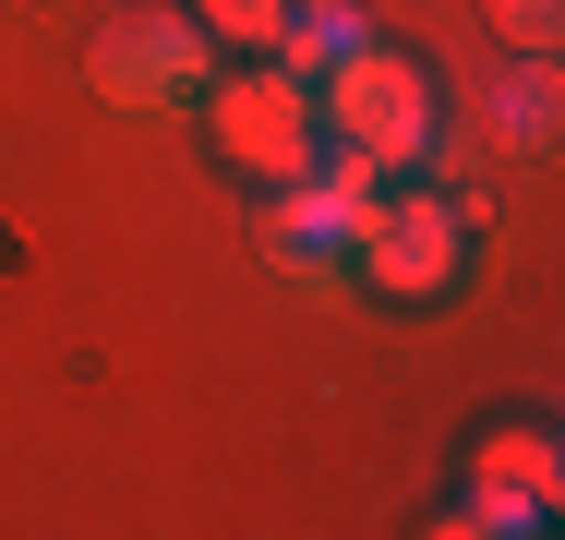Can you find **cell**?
Here are the masks:
<instances>
[{
  "label": "cell",
  "mask_w": 565,
  "mask_h": 540,
  "mask_svg": "<svg viewBox=\"0 0 565 540\" xmlns=\"http://www.w3.org/2000/svg\"><path fill=\"white\" fill-rule=\"evenodd\" d=\"M313 120H326V144H361L373 169H422L434 156V73L409 48L361 36L349 61L313 73Z\"/></svg>",
  "instance_id": "cell-1"
},
{
  "label": "cell",
  "mask_w": 565,
  "mask_h": 540,
  "mask_svg": "<svg viewBox=\"0 0 565 540\" xmlns=\"http://www.w3.org/2000/svg\"><path fill=\"white\" fill-rule=\"evenodd\" d=\"M554 120H565V97H554V61L530 48V73H518V85L493 97V132H505V144H554Z\"/></svg>",
  "instance_id": "cell-6"
},
{
  "label": "cell",
  "mask_w": 565,
  "mask_h": 540,
  "mask_svg": "<svg viewBox=\"0 0 565 540\" xmlns=\"http://www.w3.org/2000/svg\"><path fill=\"white\" fill-rule=\"evenodd\" d=\"M205 73H217V36H205L193 12H132V24H109V36L85 48V85L109 108H193Z\"/></svg>",
  "instance_id": "cell-4"
},
{
  "label": "cell",
  "mask_w": 565,
  "mask_h": 540,
  "mask_svg": "<svg viewBox=\"0 0 565 540\" xmlns=\"http://www.w3.org/2000/svg\"><path fill=\"white\" fill-rule=\"evenodd\" d=\"M193 24H205L217 48H241V61H265L277 24H289V0H193Z\"/></svg>",
  "instance_id": "cell-7"
},
{
  "label": "cell",
  "mask_w": 565,
  "mask_h": 540,
  "mask_svg": "<svg viewBox=\"0 0 565 540\" xmlns=\"http://www.w3.org/2000/svg\"><path fill=\"white\" fill-rule=\"evenodd\" d=\"M361 36H373V24H361V12H349V0H289V24H277V48H265V61H277V73H301V85H313V73H326V61H349V48H361Z\"/></svg>",
  "instance_id": "cell-5"
},
{
  "label": "cell",
  "mask_w": 565,
  "mask_h": 540,
  "mask_svg": "<svg viewBox=\"0 0 565 540\" xmlns=\"http://www.w3.org/2000/svg\"><path fill=\"white\" fill-rule=\"evenodd\" d=\"M205 144H217L241 181H265V193H289V181H313V156H326V120H313V85L301 73H277V61H253V73H205Z\"/></svg>",
  "instance_id": "cell-2"
},
{
  "label": "cell",
  "mask_w": 565,
  "mask_h": 540,
  "mask_svg": "<svg viewBox=\"0 0 565 540\" xmlns=\"http://www.w3.org/2000/svg\"><path fill=\"white\" fill-rule=\"evenodd\" d=\"M493 12V36H518V48H554V12L565 0H481Z\"/></svg>",
  "instance_id": "cell-8"
},
{
  "label": "cell",
  "mask_w": 565,
  "mask_h": 540,
  "mask_svg": "<svg viewBox=\"0 0 565 540\" xmlns=\"http://www.w3.org/2000/svg\"><path fill=\"white\" fill-rule=\"evenodd\" d=\"M457 264H469V216L446 205V193H373L361 205V240H349V277L361 289H385V301H446Z\"/></svg>",
  "instance_id": "cell-3"
}]
</instances>
